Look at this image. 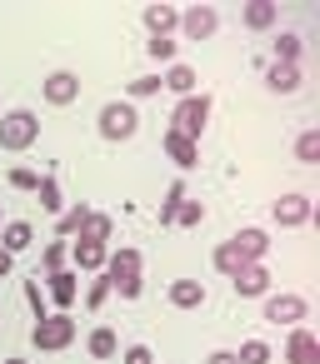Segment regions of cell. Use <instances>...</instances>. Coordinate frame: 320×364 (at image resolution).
Segmentation results:
<instances>
[{"label":"cell","instance_id":"cell-21","mask_svg":"<svg viewBox=\"0 0 320 364\" xmlns=\"http://www.w3.org/2000/svg\"><path fill=\"white\" fill-rule=\"evenodd\" d=\"M265 85H270L275 95H295V90H300V65H270V70H265Z\"/></svg>","mask_w":320,"mask_h":364},{"label":"cell","instance_id":"cell-35","mask_svg":"<svg viewBox=\"0 0 320 364\" xmlns=\"http://www.w3.org/2000/svg\"><path fill=\"white\" fill-rule=\"evenodd\" d=\"M110 294H115V289H110V279H105V274H96V279H91V294H86V309H100Z\"/></svg>","mask_w":320,"mask_h":364},{"label":"cell","instance_id":"cell-32","mask_svg":"<svg viewBox=\"0 0 320 364\" xmlns=\"http://www.w3.org/2000/svg\"><path fill=\"white\" fill-rule=\"evenodd\" d=\"M300 60V41L285 31V36H275V65H295Z\"/></svg>","mask_w":320,"mask_h":364},{"label":"cell","instance_id":"cell-36","mask_svg":"<svg viewBox=\"0 0 320 364\" xmlns=\"http://www.w3.org/2000/svg\"><path fill=\"white\" fill-rule=\"evenodd\" d=\"M6 185H16V190H36V185H41V175H36V170H26V165H16V170L6 175Z\"/></svg>","mask_w":320,"mask_h":364},{"label":"cell","instance_id":"cell-30","mask_svg":"<svg viewBox=\"0 0 320 364\" xmlns=\"http://www.w3.org/2000/svg\"><path fill=\"white\" fill-rule=\"evenodd\" d=\"M175 225H180V230H200V225H205V205H200V200H185V205L175 210Z\"/></svg>","mask_w":320,"mask_h":364},{"label":"cell","instance_id":"cell-27","mask_svg":"<svg viewBox=\"0 0 320 364\" xmlns=\"http://www.w3.org/2000/svg\"><path fill=\"white\" fill-rule=\"evenodd\" d=\"M235 364H270V344L265 339H245L235 349Z\"/></svg>","mask_w":320,"mask_h":364},{"label":"cell","instance_id":"cell-26","mask_svg":"<svg viewBox=\"0 0 320 364\" xmlns=\"http://www.w3.org/2000/svg\"><path fill=\"white\" fill-rule=\"evenodd\" d=\"M190 195H185V180H170V190H165V205H160V225H175V210L185 205Z\"/></svg>","mask_w":320,"mask_h":364},{"label":"cell","instance_id":"cell-25","mask_svg":"<svg viewBox=\"0 0 320 364\" xmlns=\"http://www.w3.org/2000/svg\"><path fill=\"white\" fill-rule=\"evenodd\" d=\"M295 160L320 165V130H300V135H295Z\"/></svg>","mask_w":320,"mask_h":364},{"label":"cell","instance_id":"cell-39","mask_svg":"<svg viewBox=\"0 0 320 364\" xmlns=\"http://www.w3.org/2000/svg\"><path fill=\"white\" fill-rule=\"evenodd\" d=\"M205 364H235V349H220V354H210Z\"/></svg>","mask_w":320,"mask_h":364},{"label":"cell","instance_id":"cell-23","mask_svg":"<svg viewBox=\"0 0 320 364\" xmlns=\"http://www.w3.org/2000/svg\"><path fill=\"white\" fill-rule=\"evenodd\" d=\"M160 85L175 90V95H195V70H190V65H170V70L160 75Z\"/></svg>","mask_w":320,"mask_h":364},{"label":"cell","instance_id":"cell-31","mask_svg":"<svg viewBox=\"0 0 320 364\" xmlns=\"http://www.w3.org/2000/svg\"><path fill=\"white\" fill-rule=\"evenodd\" d=\"M76 240H96V245H105V240H110V215H96V210H91V220H86V230H81Z\"/></svg>","mask_w":320,"mask_h":364},{"label":"cell","instance_id":"cell-29","mask_svg":"<svg viewBox=\"0 0 320 364\" xmlns=\"http://www.w3.org/2000/svg\"><path fill=\"white\" fill-rule=\"evenodd\" d=\"M36 195H41V210H51V215H61V210H66V205H61V185H56L51 175H41Z\"/></svg>","mask_w":320,"mask_h":364},{"label":"cell","instance_id":"cell-17","mask_svg":"<svg viewBox=\"0 0 320 364\" xmlns=\"http://www.w3.org/2000/svg\"><path fill=\"white\" fill-rule=\"evenodd\" d=\"M86 349H91V359H115V354H120V334H115L110 324H100V329L86 334Z\"/></svg>","mask_w":320,"mask_h":364},{"label":"cell","instance_id":"cell-34","mask_svg":"<svg viewBox=\"0 0 320 364\" xmlns=\"http://www.w3.org/2000/svg\"><path fill=\"white\" fill-rule=\"evenodd\" d=\"M155 90H160V75H135V80L125 85L130 100H145V95H155Z\"/></svg>","mask_w":320,"mask_h":364},{"label":"cell","instance_id":"cell-37","mask_svg":"<svg viewBox=\"0 0 320 364\" xmlns=\"http://www.w3.org/2000/svg\"><path fill=\"white\" fill-rule=\"evenodd\" d=\"M26 299H31V314H36V319H46V314H51V309H46V299H41V284H36V279H26Z\"/></svg>","mask_w":320,"mask_h":364},{"label":"cell","instance_id":"cell-2","mask_svg":"<svg viewBox=\"0 0 320 364\" xmlns=\"http://www.w3.org/2000/svg\"><path fill=\"white\" fill-rule=\"evenodd\" d=\"M41 140V115L36 110H6L0 115V150H31Z\"/></svg>","mask_w":320,"mask_h":364},{"label":"cell","instance_id":"cell-10","mask_svg":"<svg viewBox=\"0 0 320 364\" xmlns=\"http://www.w3.org/2000/svg\"><path fill=\"white\" fill-rule=\"evenodd\" d=\"M105 255H110L105 245L76 240V245H71V269H76V274H100V269H105Z\"/></svg>","mask_w":320,"mask_h":364},{"label":"cell","instance_id":"cell-18","mask_svg":"<svg viewBox=\"0 0 320 364\" xmlns=\"http://www.w3.org/2000/svg\"><path fill=\"white\" fill-rule=\"evenodd\" d=\"M31 240H36V230L26 220H6V225H0V250H6V255H21Z\"/></svg>","mask_w":320,"mask_h":364},{"label":"cell","instance_id":"cell-14","mask_svg":"<svg viewBox=\"0 0 320 364\" xmlns=\"http://www.w3.org/2000/svg\"><path fill=\"white\" fill-rule=\"evenodd\" d=\"M165 299H170L175 309H200V304H205V284H200V279H175V284L165 289Z\"/></svg>","mask_w":320,"mask_h":364},{"label":"cell","instance_id":"cell-28","mask_svg":"<svg viewBox=\"0 0 320 364\" xmlns=\"http://www.w3.org/2000/svg\"><path fill=\"white\" fill-rule=\"evenodd\" d=\"M145 50H150V60H155V65H175V36H150V46H145Z\"/></svg>","mask_w":320,"mask_h":364},{"label":"cell","instance_id":"cell-8","mask_svg":"<svg viewBox=\"0 0 320 364\" xmlns=\"http://www.w3.org/2000/svg\"><path fill=\"white\" fill-rule=\"evenodd\" d=\"M270 220H275L280 230H300V225H310V200H305V195H280V200L270 205Z\"/></svg>","mask_w":320,"mask_h":364},{"label":"cell","instance_id":"cell-40","mask_svg":"<svg viewBox=\"0 0 320 364\" xmlns=\"http://www.w3.org/2000/svg\"><path fill=\"white\" fill-rule=\"evenodd\" d=\"M11 269H16V255H6V250H0V279H6Z\"/></svg>","mask_w":320,"mask_h":364},{"label":"cell","instance_id":"cell-3","mask_svg":"<svg viewBox=\"0 0 320 364\" xmlns=\"http://www.w3.org/2000/svg\"><path fill=\"white\" fill-rule=\"evenodd\" d=\"M205 125H210V100H205V95H180V105H175V115H170V130L200 145Z\"/></svg>","mask_w":320,"mask_h":364},{"label":"cell","instance_id":"cell-33","mask_svg":"<svg viewBox=\"0 0 320 364\" xmlns=\"http://www.w3.org/2000/svg\"><path fill=\"white\" fill-rule=\"evenodd\" d=\"M210 264H215L220 274H235V269H240V255L230 250V240H225V245H215V255H210Z\"/></svg>","mask_w":320,"mask_h":364},{"label":"cell","instance_id":"cell-1","mask_svg":"<svg viewBox=\"0 0 320 364\" xmlns=\"http://www.w3.org/2000/svg\"><path fill=\"white\" fill-rule=\"evenodd\" d=\"M100 274L110 279V289H115L120 299H140V250L120 245L115 255H105V269H100Z\"/></svg>","mask_w":320,"mask_h":364},{"label":"cell","instance_id":"cell-41","mask_svg":"<svg viewBox=\"0 0 320 364\" xmlns=\"http://www.w3.org/2000/svg\"><path fill=\"white\" fill-rule=\"evenodd\" d=\"M0 364H31V359H21V354H16V359H0Z\"/></svg>","mask_w":320,"mask_h":364},{"label":"cell","instance_id":"cell-6","mask_svg":"<svg viewBox=\"0 0 320 364\" xmlns=\"http://www.w3.org/2000/svg\"><path fill=\"white\" fill-rule=\"evenodd\" d=\"M41 95H46V105H76L81 100V75L76 70H51Z\"/></svg>","mask_w":320,"mask_h":364},{"label":"cell","instance_id":"cell-16","mask_svg":"<svg viewBox=\"0 0 320 364\" xmlns=\"http://www.w3.org/2000/svg\"><path fill=\"white\" fill-rule=\"evenodd\" d=\"M76 294H81V274H76V269H61V274H51V299L61 304V314L76 304Z\"/></svg>","mask_w":320,"mask_h":364},{"label":"cell","instance_id":"cell-15","mask_svg":"<svg viewBox=\"0 0 320 364\" xmlns=\"http://www.w3.org/2000/svg\"><path fill=\"white\" fill-rule=\"evenodd\" d=\"M165 155H170L180 170H195V165H200V145H195V140H185V135H175V130L165 135Z\"/></svg>","mask_w":320,"mask_h":364},{"label":"cell","instance_id":"cell-7","mask_svg":"<svg viewBox=\"0 0 320 364\" xmlns=\"http://www.w3.org/2000/svg\"><path fill=\"white\" fill-rule=\"evenodd\" d=\"M175 31H185L190 41H210L220 31V16H215V6H190V11H180V26Z\"/></svg>","mask_w":320,"mask_h":364},{"label":"cell","instance_id":"cell-12","mask_svg":"<svg viewBox=\"0 0 320 364\" xmlns=\"http://www.w3.org/2000/svg\"><path fill=\"white\" fill-rule=\"evenodd\" d=\"M230 250L240 255V264H260L265 250H270V235H265V230H240V235L230 240Z\"/></svg>","mask_w":320,"mask_h":364},{"label":"cell","instance_id":"cell-4","mask_svg":"<svg viewBox=\"0 0 320 364\" xmlns=\"http://www.w3.org/2000/svg\"><path fill=\"white\" fill-rule=\"evenodd\" d=\"M31 344H36V349H46V354L71 349V344H76V319H71V314H46V319H36Z\"/></svg>","mask_w":320,"mask_h":364},{"label":"cell","instance_id":"cell-22","mask_svg":"<svg viewBox=\"0 0 320 364\" xmlns=\"http://www.w3.org/2000/svg\"><path fill=\"white\" fill-rule=\"evenodd\" d=\"M86 220H91V205H71V210H61L56 235H61V240H76V235L86 230Z\"/></svg>","mask_w":320,"mask_h":364},{"label":"cell","instance_id":"cell-38","mask_svg":"<svg viewBox=\"0 0 320 364\" xmlns=\"http://www.w3.org/2000/svg\"><path fill=\"white\" fill-rule=\"evenodd\" d=\"M125 364H155V354H150L145 344H130V349H125Z\"/></svg>","mask_w":320,"mask_h":364},{"label":"cell","instance_id":"cell-20","mask_svg":"<svg viewBox=\"0 0 320 364\" xmlns=\"http://www.w3.org/2000/svg\"><path fill=\"white\" fill-rule=\"evenodd\" d=\"M145 26H150V36H175L180 11L175 6H145Z\"/></svg>","mask_w":320,"mask_h":364},{"label":"cell","instance_id":"cell-9","mask_svg":"<svg viewBox=\"0 0 320 364\" xmlns=\"http://www.w3.org/2000/svg\"><path fill=\"white\" fill-rule=\"evenodd\" d=\"M310 314V299L305 294H270V304H265V319L270 324H300Z\"/></svg>","mask_w":320,"mask_h":364},{"label":"cell","instance_id":"cell-42","mask_svg":"<svg viewBox=\"0 0 320 364\" xmlns=\"http://www.w3.org/2000/svg\"><path fill=\"white\" fill-rule=\"evenodd\" d=\"M0 225H6V215H0Z\"/></svg>","mask_w":320,"mask_h":364},{"label":"cell","instance_id":"cell-19","mask_svg":"<svg viewBox=\"0 0 320 364\" xmlns=\"http://www.w3.org/2000/svg\"><path fill=\"white\" fill-rule=\"evenodd\" d=\"M240 21H245V31H275L280 11L270 6V0H255V6H245V11H240Z\"/></svg>","mask_w":320,"mask_h":364},{"label":"cell","instance_id":"cell-11","mask_svg":"<svg viewBox=\"0 0 320 364\" xmlns=\"http://www.w3.org/2000/svg\"><path fill=\"white\" fill-rule=\"evenodd\" d=\"M230 284H235L240 299H260V294L270 289V269H265V264H240V269L230 274Z\"/></svg>","mask_w":320,"mask_h":364},{"label":"cell","instance_id":"cell-13","mask_svg":"<svg viewBox=\"0 0 320 364\" xmlns=\"http://www.w3.org/2000/svg\"><path fill=\"white\" fill-rule=\"evenodd\" d=\"M285 359H290V364H320V339L295 324V334L285 339Z\"/></svg>","mask_w":320,"mask_h":364},{"label":"cell","instance_id":"cell-24","mask_svg":"<svg viewBox=\"0 0 320 364\" xmlns=\"http://www.w3.org/2000/svg\"><path fill=\"white\" fill-rule=\"evenodd\" d=\"M41 264H46V274H61V269H71V245H66V240H51V245L41 250Z\"/></svg>","mask_w":320,"mask_h":364},{"label":"cell","instance_id":"cell-5","mask_svg":"<svg viewBox=\"0 0 320 364\" xmlns=\"http://www.w3.org/2000/svg\"><path fill=\"white\" fill-rule=\"evenodd\" d=\"M135 130H140V110H135L130 100H115V105L100 110V140L120 145V140H130Z\"/></svg>","mask_w":320,"mask_h":364}]
</instances>
